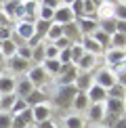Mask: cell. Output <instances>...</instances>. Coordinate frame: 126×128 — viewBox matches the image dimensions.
I'll use <instances>...</instances> for the list:
<instances>
[{
  "mask_svg": "<svg viewBox=\"0 0 126 128\" xmlns=\"http://www.w3.org/2000/svg\"><path fill=\"white\" fill-rule=\"evenodd\" d=\"M86 97H88V103H103L105 99H107V90L105 88H101L99 84H92L90 88L86 90Z\"/></svg>",
  "mask_w": 126,
  "mask_h": 128,
  "instance_id": "cell-12",
  "label": "cell"
},
{
  "mask_svg": "<svg viewBox=\"0 0 126 128\" xmlns=\"http://www.w3.org/2000/svg\"><path fill=\"white\" fill-rule=\"evenodd\" d=\"M109 48H118V50H126V34H112V42Z\"/></svg>",
  "mask_w": 126,
  "mask_h": 128,
  "instance_id": "cell-26",
  "label": "cell"
},
{
  "mask_svg": "<svg viewBox=\"0 0 126 128\" xmlns=\"http://www.w3.org/2000/svg\"><path fill=\"white\" fill-rule=\"evenodd\" d=\"M25 109H28V103H25L23 99H17V101H15V105H13V109H10V114H13V116H19L21 111H25Z\"/></svg>",
  "mask_w": 126,
  "mask_h": 128,
  "instance_id": "cell-40",
  "label": "cell"
},
{
  "mask_svg": "<svg viewBox=\"0 0 126 128\" xmlns=\"http://www.w3.org/2000/svg\"><path fill=\"white\" fill-rule=\"evenodd\" d=\"M63 36H65L70 42H80L82 40V34H80V28H78L76 21H72V23L63 25Z\"/></svg>",
  "mask_w": 126,
  "mask_h": 128,
  "instance_id": "cell-17",
  "label": "cell"
},
{
  "mask_svg": "<svg viewBox=\"0 0 126 128\" xmlns=\"http://www.w3.org/2000/svg\"><path fill=\"white\" fill-rule=\"evenodd\" d=\"M2 4H4V0H0V8H2Z\"/></svg>",
  "mask_w": 126,
  "mask_h": 128,
  "instance_id": "cell-53",
  "label": "cell"
},
{
  "mask_svg": "<svg viewBox=\"0 0 126 128\" xmlns=\"http://www.w3.org/2000/svg\"><path fill=\"white\" fill-rule=\"evenodd\" d=\"M126 116V109H124V101L120 99H105V122L109 126L114 124L118 118Z\"/></svg>",
  "mask_w": 126,
  "mask_h": 128,
  "instance_id": "cell-2",
  "label": "cell"
},
{
  "mask_svg": "<svg viewBox=\"0 0 126 128\" xmlns=\"http://www.w3.org/2000/svg\"><path fill=\"white\" fill-rule=\"evenodd\" d=\"M32 116H34V122H44V120H50L52 118V107L48 103H42V105H36L32 107Z\"/></svg>",
  "mask_w": 126,
  "mask_h": 128,
  "instance_id": "cell-10",
  "label": "cell"
},
{
  "mask_svg": "<svg viewBox=\"0 0 126 128\" xmlns=\"http://www.w3.org/2000/svg\"><path fill=\"white\" fill-rule=\"evenodd\" d=\"M94 128H109V126H101V124H97V126H94Z\"/></svg>",
  "mask_w": 126,
  "mask_h": 128,
  "instance_id": "cell-50",
  "label": "cell"
},
{
  "mask_svg": "<svg viewBox=\"0 0 126 128\" xmlns=\"http://www.w3.org/2000/svg\"><path fill=\"white\" fill-rule=\"evenodd\" d=\"M80 44L84 46V50L86 52H90V55H101V46L97 44V42L92 40V36H82V40H80Z\"/></svg>",
  "mask_w": 126,
  "mask_h": 128,
  "instance_id": "cell-22",
  "label": "cell"
},
{
  "mask_svg": "<svg viewBox=\"0 0 126 128\" xmlns=\"http://www.w3.org/2000/svg\"><path fill=\"white\" fill-rule=\"evenodd\" d=\"M70 8H72V13H74V17H76V19L86 17V15H84V2H82V0H76Z\"/></svg>",
  "mask_w": 126,
  "mask_h": 128,
  "instance_id": "cell-37",
  "label": "cell"
},
{
  "mask_svg": "<svg viewBox=\"0 0 126 128\" xmlns=\"http://www.w3.org/2000/svg\"><path fill=\"white\" fill-rule=\"evenodd\" d=\"M70 52H72V63L76 65V63L84 57V52H86V50H84V46L80 44V42H74V44L70 46Z\"/></svg>",
  "mask_w": 126,
  "mask_h": 128,
  "instance_id": "cell-30",
  "label": "cell"
},
{
  "mask_svg": "<svg viewBox=\"0 0 126 128\" xmlns=\"http://www.w3.org/2000/svg\"><path fill=\"white\" fill-rule=\"evenodd\" d=\"M90 36H92V40L101 46V50H107V48H109L112 36H107V34H105V32H101V30H97V32H94V34H90Z\"/></svg>",
  "mask_w": 126,
  "mask_h": 128,
  "instance_id": "cell-23",
  "label": "cell"
},
{
  "mask_svg": "<svg viewBox=\"0 0 126 128\" xmlns=\"http://www.w3.org/2000/svg\"><path fill=\"white\" fill-rule=\"evenodd\" d=\"M114 76H116V82H118V84H122V86L126 88V63L114 69Z\"/></svg>",
  "mask_w": 126,
  "mask_h": 128,
  "instance_id": "cell-34",
  "label": "cell"
},
{
  "mask_svg": "<svg viewBox=\"0 0 126 128\" xmlns=\"http://www.w3.org/2000/svg\"><path fill=\"white\" fill-rule=\"evenodd\" d=\"M112 128H126V116H122V118H118L112 124Z\"/></svg>",
  "mask_w": 126,
  "mask_h": 128,
  "instance_id": "cell-48",
  "label": "cell"
},
{
  "mask_svg": "<svg viewBox=\"0 0 126 128\" xmlns=\"http://www.w3.org/2000/svg\"><path fill=\"white\" fill-rule=\"evenodd\" d=\"M30 124L25 122L21 116H13V124H10V128H28Z\"/></svg>",
  "mask_w": 126,
  "mask_h": 128,
  "instance_id": "cell-43",
  "label": "cell"
},
{
  "mask_svg": "<svg viewBox=\"0 0 126 128\" xmlns=\"http://www.w3.org/2000/svg\"><path fill=\"white\" fill-rule=\"evenodd\" d=\"M92 84H94V82H92V74H88V72H78L76 82H74V86H76L78 92H86Z\"/></svg>",
  "mask_w": 126,
  "mask_h": 128,
  "instance_id": "cell-11",
  "label": "cell"
},
{
  "mask_svg": "<svg viewBox=\"0 0 126 128\" xmlns=\"http://www.w3.org/2000/svg\"><path fill=\"white\" fill-rule=\"evenodd\" d=\"M72 21H76V17H74V13H72V8H70V6L61 4L59 8H55V17H52V23L67 25V23H72Z\"/></svg>",
  "mask_w": 126,
  "mask_h": 128,
  "instance_id": "cell-8",
  "label": "cell"
},
{
  "mask_svg": "<svg viewBox=\"0 0 126 128\" xmlns=\"http://www.w3.org/2000/svg\"><path fill=\"white\" fill-rule=\"evenodd\" d=\"M126 63V50H118V48H107L105 50V65H107V69H114L124 65Z\"/></svg>",
  "mask_w": 126,
  "mask_h": 128,
  "instance_id": "cell-4",
  "label": "cell"
},
{
  "mask_svg": "<svg viewBox=\"0 0 126 128\" xmlns=\"http://www.w3.org/2000/svg\"><path fill=\"white\" fill-rule=\"evenodd\" d=\"M15 101H17V94L10 92V94H0V107H2V111H10L15 105Z\"/></svg>",
  "mask_w": 126,
  "mask_h": 128,
  "instance_id": "cell-29",
  "label": "cell"
},
{
  "mask_svg": "<svg viewBox=\"0 0 126 128\" xmlns=\"http://www.w3.org/2000/svg\"><path fill=\"white\" fill-rule=\"evenodd\" d=\"M17 57H21V59H25V61H32V48L28 44L19 46V48H17Z\"/></svg>",
  "mask_w": 126,
  "mask_h": 128,
  "instance_id": "cell-41",
  "label": "cell"
},
{
  "mask_svg": "<svg viewBox=\"0 0 126 128\" xmlns=\"http://www.w3.org/2000/svg\"><path fill=\"white\" fill-rule=\"evenodd\" d=\"M74 2H76V0H61V4H65V6H72Z\"/></svg>",
  "mask_w": 126,
  "mask_h": 128,
  "instance_id": "cell-49",
  "label": "cell"
},
{
  "mask_svg": "<svg viewBox=\"0 0 126 128\" xmlns=\"http://www.w3.org/2000/svg\"><path fill=\"white\" fill-rule=\"evenodd\" d=\"M42 67H44V72L48 74L50 78H57L61 74V61L59 59H44V63H42Z\"/></svg>",
  "mask_w": 126,
  "mask_h": 128,
  "instance_id": "cell-19",
  "label": "cell"
},
{
  "mask_svg": "<svg viewBox=\"0 0 126 128\" xmlns=\"http://www.w3.org/2000/svg\"><path fill=\"white\" fill-rule=\"evenodd\" d=\"M76 92H78V90H76L74 84H70V86H59V88H57V92L52 94V105H55L57 109H67V107H72Z\"/></svg>",
  "mask_w": 126,
  "mask_h": 128,
  "instance_id": "cell-1",
  "label": "cell"
},
{
  "mask_svg": "<svg viewBox=\"0 0 126 128\" xmlns=\"http://www.w3.org/2000/svg\"><path fill=\"white\" fill-rule=\"evenodd\" d=\"M76 76H78V67L70 63V65H63L61 67V74L57 76V84L59 86H70V84L76 82Z\"/></svg>",
  "mask_w": 126,
  "mask_h": 128,
  "instance_id": "cell-5",
  "label": "cell"
},
{
  "mask_svg": "<svg viewBox=\"0 0 126 128\" xmlns=\"http://www.w3.org/2000/svg\"><path fill=\"white\" fill-rule=\"evenodd\" d=\"M2 61H4V57H2V55H0V65H2Z\"/></svg>",
  "mask_w": 126,
  "mask_h": 128,
  "instance_id": "cell-51",
  "label": "cell"
},
{
  "mask_svg": "<svg viewBox=\"0 0 126 128\" xmlns=\"http://www.w3.org/2000/svg\"><path fill=\"white\" fill-rule=\"evenodd\" d=\"M0 55L4 57V59H10V57L17 55V44H15L13 40H4L2 46H0Z\"/></svg>",
  "mask_w": 126,
  "mask_h": 128,
  "instance_id": "cell-25",
  "label": "cell"
},
{
  "mask_svg": "<svg viewBox=\"0 0 126 128\" xmlns=\"http://www.w3.org/2000/svg\"><path fill=\"white\" fill-rule=\"evenodd\" d=\"M15 86H17V80L13 76H2V74H0V94L15 92Z\"/></svg>",
  "mask_w": 126,
  "mask_h": 128,
  "instance_id": "cell-20",
  "label": "cell"
},
{
  "mask_svg": "<svg viewBox=\"0 0 126 128\" xmlns=\"http://www.w3.org/2000/svg\"><path fill=\"white\" fill-rule=\"evenodd\" d=\"M57 124H55V122H52V118L50 120H44V122H38V124H36L34 128H55Z\"/></svg>",
  "mask_w": 126,
  "mask_h": 128,
  "instance_id": "cell-46",
  "label": "cell"
},
{
  "mask_svg": "<svg viewBox=\"0 0 126 128\" xmlns=\"http://www.w3.org/2000/svg\"><path fill=\"white\" fill-rule=\"evenodd\" d=\"M44 59L46 57H44V40H42L36 48H32V61H34V65H42Z\"/></svg>",
  "mask_w": 126,
  "mask_h": 128,
  "instance_id": "cell-28",
  "label": "cell"
},
{
  "mask_svg": "<svg viewBox=\"0 0 126 128\" xmlns=\"http://www.w3.org/2000/svg\"><path fill=\"white\" fill-rule=\"evenodd\" d=\"M114 19L126 21V2H114Z\"/></svg>",
  "mask_w": 126,
  "mask_h": 128,
  "instance_id": "cell-33",
  "label": "cell"
},
{
  "mask_svg": "<svg viewBox=\"0 0 126 128\" xmlns=\"http://www.w3.org/2000/svg\"><path fill=\"white\" fill-rule=\"evenodd\" d=\"M94 65H97V55H90V52H84V57L76 63L78 72H88V74H92Z\"/></svg>",
  "mask_w": 126,
  "mask_h": 128,
  "instance_id": "cell-16",
  "label": "cell"
},
{
  "mask_svg": "<svg viewBox=\"0 0 126 128\" xmlns=\"http://www.w3.org/2000/svg\"><path fill=\"white\" fill-rule=\"evenodd\" d=\"M28 128H34V126H28Z\"/></svg>",
  "mask_w": 126,
  "mask_h": 128,
  "instance_id": "cell-57",
  "label": "cell"
},
{
  "mask_svg": "<svg viewBox=\"0 0 126 128\" xmlns=\"http://www.w3.org/2000/svg\"><path fill=\"white\" fill-rule=\"evenodd\" d=\"M10 36H13V28H0V42L10 40Z\"/></svg>",
  "mask_w": 126,
  "mask_h": 128,
  "instance_id": "cell-44",
  "label": "cell"
},
{
  "mask_svg": "<svg viewBox=\"0 0 126 128\" xmlns=\"http://www.w3.org/2000/svg\"><path fill=\"white\" fill-rule=\"evenodd\" d=\"M55 128H65V126H59V124H57V126H55Z\"/></svg>",
  "mask_w": 126,
  "mask_h": 128,
  "instance_id": "cell-54",
  "label": "cell"
},
{
  "mask_svg": "<svg viewBox=\"0 0 126 128\" xmlns=\"http://www.w3.org/2000/svg\"><path fill=\"white\" fill-rule=\"evenodd\" d=\"M50 25H52V21L36 19V23H34V36H38L40 40H44L46 34H48V30H50Z\"/></svg>",
  "mask_w": 126,
  "mask_h": 128,
  "instance_id": "cell-21",
  "label": "cell"
},
{
  "mask_svg": "<svg viewBox=\"0 0 126 128\" xmlns=\"http://www.w3.org/2000/svg\"><path fill=\"white\" fill-rule=\"evenodd\" d=\"M50 44H55V46H57V48H59V50H63V48H70V46L74 44V42H70V40L65 38V36H63V38L55 40V42H50Z\"/></svg>",
  "mask_w": 126,
  "mask_h": 128,
  "instance_id": "cell-42",
  "label": "cell"
},
{
  "mask_svg": "<svg viewBox=\"0 0 126 128\" xmlns=\"http://www.w3.org/2000/svg\"><path fill=\"white\" fill-rule=\"evenodd\" d=\"M88 120L94 122V124H99V122L105 120V101H103V103L88 105Z\"/></svg>",
  "mask_w": 126,
  "mask_h": 128,
  "instance_id": "cell-14",
  "label": "cell"
},
{
  "mask_svg": "<svg viewBox=\"0 0 126 128\" xmlns=\"http://www.w3.org/2000/svg\"><path fill=\"white\" fill-rule=\"evenodd\" d=\"M88 97H86V92H76V97H74V103H72V107L76 109V111H84V109H88Z\"/></svg>",
  "mask_w": 126,
  "mask_h": 128,
  "instance_id": "cell-24",
  "label": "cell"
},
{
  "mask_svg": "<svg viewBox=\"0 0 126 128\" xmlns=\"http://www.w3.org/2000/svg\"><path fill=\"white\" fill-rule=\"evenodd\" d=\"M23 101L28 103V107H36V105L46 103V101H48V94H46V92H42V88H34V90H32V92H30Z\"/></svg>",
  "mask_w": 126,
  "mask_h": 128,
  "instance_id": "cell-13",
  "label": "cell"
},
{
  "mask_svg": "<svg viewBox=\"0 0 126 128\" xmlns=\"http://www.w3.org/2000/svg\"><path fill=\"white\" fill-rule=\"evenodd\" d=\"M124 109H126V94H124Z\"/></svg>",
  "mask_w": 126,
  "mask_h": 128,
  "instance_id": "cell-52",
  "label": "cell"
},
{
  "mask_svg": "<svg viewBox=\"0 0 126 128\" xmlns=\"http://www.w3.org/2000/svg\"><path fill=\"white\" fill-rule=\"evenodd\" d=\"M8 67H10V72H15V74H28V69L32 67V61H25V59H21V57H10L8 59Z\"/></svg>",
  "mask_w": 126,
  "mask_h": 128,
  "instance_id": "cell-15",
  "label": "cell"
},
{
  "mask_svg": "<svg viewBox=\"0 0 126 128\" xmlns=\"http://www.w3.org/2000/svg\"><path fill=\"white\" fill-rule=\"evenodd\" d=\"M25 78L34 84V88H44L46 84L50 82V76L44 72V67H42V65H32L28 69V76H25Z\"/></svg>",
  "mask_w": 126,
  "mask_h": 128,
  "instance_id": "cell-3",
  "label": "cell"
},
{
  "mask_svg": "<svg viewBox=\"0 0 126 128\" xmlns=\"http://www.w3.org/2000/svg\"><path fill=\"white\" fill-rule=\"evenodd\" d=\"M92 82H94V84H99V86H101V88H105V90H109V88H112L114 84H116V76H114V72H112V69H107V67H105V69H99V72L94 74Z\"/></svg>",
  "mask_w": 126,
  "mask_h": 128,
  "instance_id": "cell-7",
  "label": "cell"
},
{
  "mask_svg": "<svg viewBox=\"0 0 126 128\" xmlns=\"http://www.w3.org/2000/svg\"><path fill=\"white\" fill-rule=\"evenodd\" d=\"M116 32H118V34H126V21L116 19Z\"/></svg>",
  "mask_w": 126,
  "mask_h": 128,
  "instance_id": "cell-47",
  "label": "cell"
},
{
  "mask_svg": "<svg viewBox=\"0 0 126 128\" xmlns=\"http://www.w3.org/2000/svg\"><path fill=\"white\" fill-rule=\"evenodd\" d=\"M55 17V10L48 8V6H42L40 4V10H38V19H44V21H52Z\"/></svg>",
  "mask_w": 126,
  "mask_h": 128,
  "instance_id": "cell-38",
  "label": "cell"
},
{
  "mask_svg": "<svg viewBox=\"0 0 126 128\" xmlns=\"http://www.w3.org/2000/svg\"><path fill=\"white\" fill-rule=\"evenodd\" d=\"M40 4H42V6H48V8L55 10V8H59V6H61V0H40Z\"/></svg>",
  "mask_w": 126,
  "mask_h": 128,
  "instance_id": "cell-45",
  "label": "cell"
},
{
  "mask_svg": "<svg viewBox=\"0 0 126 128\" xmlns=\"http://www.w3.org/2000/svg\"><path fill=\"white\" fill-rule=\"evenodd\" d=\"M36 2H40V0H36Z\"/></svg>",
  "mask_w": 126,
  "mask_h": 128,
  "instance_id": "cell-58",
  "label": "cell"
},
{
  "mask_svg": "<svg viewBox=\"0 0 126 128\" xmlns=\"http://www.w3.org/2000/svg\"><path fill=\"white\" fill-rule=\"evenodd\" d=\"M0 111H2V107H0Z\"/></svg>",
  "mask_w": 126,
  "mask_h": 128,
  "instance_id": "cell-59",
  "label": "cell"
},
{
  "mask_svg": "<svg viewBox=\"0 0 126 128\" xmlns=\"http://www.w3.org/2000/svg\"><path fill=\"white\" fill-rule=\"evenodd\" d=\"M59 38H63V25L52 23L50 30H48V34H46V38H44V42H55V40H59Z\"/></svg>",
  "mask_w": 126,
  "mask_h": 128,
  "instance_id": "cell-27",
  "label": "cell"
},
{
  "mask_svg": "<svg viewBox=\"0 0 126 128\" xmlns=\"http://www.w3.org/2000/svg\"><path fill=\"white\" fill-rule=\"evenodd\" d=\"M32 90H34V84H32L28 78L17 80V86H15V94H17V99H25Z\"/></svg>",
  "mask_w": 126,
  "mask_h": 128,
  "instance_id": "cell-18",
  "label": "cell"
},
{
  "mask_svg": "<svg viewBox=\"0 0 126 128\" xmlns=\"http://www.w3.org/2000/svg\"><path fill=\"white\" fill-rule=\"evenodd\" d=\"M78 28H80V34L82 36H90L99 30V21L94 17H82V19H76Z\"/></svg>",
  "mask_w": 126,
  "mask_h": 128,
  "instance_id": "cell-9",
  "label": "cell"
},
{
  "mask_svg": "<svg viewBox=\"0 0 126 128\" xmlns=\"http://www.w3.org/2000/svg\"><path fill=\"white\" fill-rule=\"evenodd\" d=\"M13 34L28 44V40L34 36V23H28V21H15V23H13Z\"/></svg>",
  "mask_w": 126,
  "mask_h": 128,
  "instance_id": "cell-6",
  "label": "cell"
},
{
  "mask_svg": "<svg viewBox=\"0 0 126 128\" xmlns=\"http://www.w3.org/2000/svg\"><path fill=\"white\" fill-rule=\"evenodd\" d=\"M44 57L46 59H57L59 57V48L55 44H50V42H44Z\"/></svg>",
  "mask_w": 126,
  "mask_h": 128,
  "instance_id": "cell-36",
  "label": "cell"
},
{
  "mask_svg": "<svg viewBox=\"0 0 126 128\" xmlns=\"http://www.w3.org/2000/svg\"><path fill=\"white\" fill-rule=\"evenodd\" d=\"M124 94H126V88L122 86V84H118V82L107 90V99H120V101H124Z\"/></svg>",
  "mask_w": 126,
  "mask_h": 128,
  "instance_id": "cell-31",
  "label": "cell"
},
{
  "mask_svg": "<svg viewBox=\"0 0 126 128\" xmlns=\"http://www.w3.org/2000/svg\"><path fill=\"white\" fill-rule=\"evenodd\" d=\"M99 30L105 32L107 36L116 34V19H114V17H112V19H99Z\"/></svg>",
  "mask_w": 126,
  "mask_h": 128,
  "instance_id": "cell-32",
  "label": "cell"
},
{
  "mask_svg": "<svg viewBox=\"0 0 126 128\" xmlns=\"http://www.w3.org/2000/svg\"><path fill=\"white\" fill-rule=\"evenodd\" d=\"M116 2H126V0H116Z\"/></svg>",
  "mask_w": 126,
  "mask_h": 128,
  "instance_id": "cell-55",
  "label": "cell"
},
{
  "mask_svg": "<svg viewBox=\"0 0 126 128\" xmlns=\"http://www.w3.org/2000/svg\"><path fill=\"white\" fill-rule=\"evenodd\" d=\"M65 128H84V120L78 116H67L65 118Z\"/></svg>",
  "mask_w": 126,
  "mask_h": 128,
  "instance_id": "cell-35",
  "label": "cell"
},
{
  "mask_svg": "<svg viewBox=\"0 0 126 128\" xmlns=\"http://www.w3.org/2000/svg\"><path fill=\"white\" fill-rule=\"evenodd\" d=\"M0 72H2V65H0Z\"/></svg>",
  "mask_w": 126,
  "mask_h": 128,
  "instance_id": "cell-56",
  "label": "cell"
},
{
  "mask_svg": "<svg viewBox=\"0 0 126 128\" xmlns=\"http://www.w3.org/2000/svg\"><path fill=\"white\" fill-rule=\"evenodd\" d=\"M13 124V114L10 111H0V128H10Z\"/></svg>",
  "mask_w": 126,
  "mask_h": 128,
  "instance_id": "cell-39",
  "label": "cell"
}]
</instances>
